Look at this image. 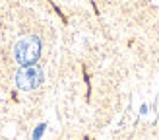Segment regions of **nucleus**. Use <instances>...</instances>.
<instances>
[{"label": "nucleus", "instance_id": "obj_1", "mask_svg": "<svg viewBox=\"0 0 159 140\" xmlns=\"http://www.w3.org/2000/svg\"><path fill=\"white\" fill-rule=\"evenodd\" d=\"M41 39L37 35H25L21 37L14 47V57L20 64H33L41 57Z\"/></svg>", "mask_w": 159, "mask_h": 140}, {"label": "nucleus", "instance_id": "obj_2", "mask_svg": "<svg viewBox=\"0 0 159 140\" xmlns=\"http://www.w3.org/2000/svg\"><path fill=\"white\" fill-rule=\"evenodd\" d=\"M43 82V70L35 62L33 64H23L20 72L16 74V84L20 90H35Z\"/></svg>", "mask_w": 159, "mask_h": 140}]
</instances>
